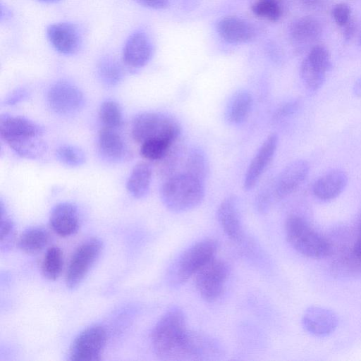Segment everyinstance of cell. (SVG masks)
<instances>
[{
    "mask_svg": "<svg viewBox=\"0 0 361 361\" xmlns=\"http://www.w3.org/2000/svg\"><path fill=\"white\" fill-rule=\"evenodd\" d=\"M99 117L103 127L116 129L123 123V114L119 104L113 100H106L99 109Z\"/></svg>",
    "mask_w": 361,
    "mask_h": 361,
    "instance_id": "obj_29",
    "label": "cell"
},
{
    "mask_svg": "<svg viewBox=\"0 0 361 361\" xmlns=\"http://www.w3.org/2000/svg\"><path fill=\"white\" fill-rule=\"evenodd\" d=\"M347 183L348 176L344 171L332 170L314 182L312 192L317 199L329 201L337 197L343 191Z\"/></svg>",
    "mask_w": 361,
    "mask_h": 361,
    "instance_id": "obj_20",
    "label": "cell"
},
{
    "mask_svg": "<svg viewBox=\"0 0 361 361\" xmlns=\"http://www.w3.org/2000/svg\"><path fill=\"white\" fill-rule=\"evenodd\" d=\"M302 323L310 334L318 337H325L335 331L338 319L336 313L331 310L311 306L305 311Z\"/></svg>",
    "mask_w": 361,
    "mask_h": 361,
    "instance_id": "obj_16",
    "label": "cell"
},
{
    "mask_svg": "<svg viewBox=\"0 0 361 361\" xmlns=\"http://www.w3.org/2000/svg\"><path fill=\"white\" fill-rule=\"evenodd\" d=\"M97 72L101 80L106 85L118 84L123 77L120 65L110 58L103 59L98 64Z\"/></svg>",
    "mask_w": 361,
    "mask_h": 361,
    "instance_id": "obj_31",
    "label": "cell"
},
{
    "mask_svg": "<svg viewBox=\"0 0 361 361\" xmlns=\"http://www.w3.org/2000/svg\"><path fill=\"white\" fill-rule=\"evenodd\" d=\"M222 355L220 344L203 333L188 330L175 360H207Z\"/></svg>",
    "mask_w": 361,
    "mask_h": 361,
    "instance_id": "obj_10",
    "label": "cell"
},
{
    "mask_svg": "<svg viewBox=\"0 0 361 361\" xmlns=\"http://www.w3.org/2000/svg\"><path fill=\"white\" fill-rule=\"evenodd\" d=\"M44 133V128L42 126L27 118L8 114L1 116L0 135L8 146L30 138L42 137Z\"/></svg>",
    "mask_w": 361,
    "mask_h": 361,
    "instance_id": "obj_11",
    "label": "cell"
},
{
    "mask_svg": "<svg viewBox=\"0 0 361 361\" xmlns=\"http://www.w3.org/2000/svg\"><path fill=\"white\" fill-rule=\"evenodd\" d=\"M251 8L257 17L271 22L279 20L283 12L278 0H257Z\"/></svg>",
    "mask_w": 361,
    "mask_h": 361,
    "instance_id": "obj_32",
    "label": "cell"
},
{
    "mask_svg": "<svg viewBox=\"0 0 361 361\" xmlns=\"http://www.w3.org/2000/svg\"><path fill=\"white\" fill-rule=\"evenodd\" d=\"M253 106V97L247 90H236L229 98L224 111L226 121L238 126L248 118Z\"/></svg>",
    "mask_w": 361,
    "mask_h": 361,
    "instance_id": "obj_21",
    "label": "cell"
},
{
    "mask_svg": "<svg viewBox=\"0 0 361 361\" xmlns=\"http://www.w3.org/2000/svg\"><path fill=\"white\" fill-rule=\"evenodd\" d=\"M102 248L101 240L92 238L86 240L75 249L66 273L67 288L73 289L80 285L99 258Z\"/></svg>",
    "mask_w": 361,
    "mask_h": 361,
    "instance_id": "obj_7",
    "label": "cell"
},
{
    "mask_svg": "<svg viewBox=\"0 0 361 361\" xmlns=\"http://www.w3.org/2000/svg\"><path fill=\"white\" fill-rule=\"evenodd\" d=\"M300 73L305 86L313 92L322 87L326 78V73L314 68L305 59L300 65Z\"/></svg>",
    "mask_w": 361,
    "mask_h": 361,
    "instance_id": "obj_33",
    "label": "cell"
},
{
    "mask_svg": "<svg viewBox=\"0 0 361 361\" xmlns=\"http://www.w3.org/2000/svg\"><path fill=\"white\" fill-rule=\"evenodd\" d=\"M351 255L357 262V263L361 266V216L358 224L357 237L353 245Z\"/></svg>",
    "mask_w": 361,
    "mask_h": 361,
    "instance_id": "obj_40",
    "label": "cell"
},
{
    "mask_svg": "<svg viewBox=\"0 0 361 361\" xmlns=\"http://www.w3.org/2000/svg\"><path fill=\"white\" fill-rule=\"evenodd\" d=\"M204 195V182L183 172L164 180L160 188L163 204L176 213L197 207L203 201Z\"/></svg>",
    "mask_w": 361,
    "mask_h": 361,
    "instance_id": "obj_2",
    "label": "cell"
},
{
    "mask_svg": "<svg viewBox=\"0 0 361 361\" xmlns=\"http://www.w3.org/2000/svg\"><path fill=\"white\" fill-rule=\"evenodd\" d=\"M332 15L336 24L343 27L350 20V8L345 3H339L334 7Z\"/></svg>",
    "mask_w": 361,
    "mask_h": 361,
    "instance_id": "obj_39",
    "label": "cell"
},
{
    "mask_svg": "<svg viewBox=\"0 0 361 361\" xmlns=\"http://www.w3.org/2000/svg\"><path fill=\"white\" fill-rule=\"evenodd\" d=\"M57 159L63 164L70 166H78L84 164L85 157L83 152L77 147L63 145L56 151Z\"/></svg>",
    "mask_w": 361,
    "mask_h": 361,
    "instance_id": "obj_35",
    "label": "cell"
},
{
    "mask_svg": "<svg viewBox=\"0 0 361 361\" xmlns=\"http://www.w3.org/2000/svg\"><path fill=\"white\" fill-rule=\"evenodd\" d=\"M176 141L163 139L147 140L140 145V154L148 161L157 162L164 157Z\"/></svg>",
    "mask_w": 361,
    "mask_h": 361,
    "instance_id": "obj_30",
    "label": "cell"
},
{
    "mask_svg": "<svg viewBox=\"0 0 361 361\" xmlns=\"http://www.w3.org/2000/svg\"><path fill=\"white\" fill-rule=\"evenodd\" d=\"M39 1H43V2L51 3V2H55V1H59V0H39Z\"/></svg>",
    "mask_w": 361,
    "mask_h": 361,
    "instance_id": "obj_45",
    "label": "cell"
},
{
    "mask_svg": "<svg viewBox=\"0 0 361 361\" xmlns=\"http://www.w3.org/2000/svg\"><path fill=\"white\" fill-rule=\"evenodd\" d=\"M285 233L292 247L305 257L321 259L331 252V245L328 240L298 215L293 214L287 218Z\"/></svg>",
    "mask_w": 361,
    "mask_h": 361,
    "instance_id": "obj_3",
    "label": "cell"
},
{
    "mask_svg": "<svg viewBox=\"0 0 361 361\" xmlns=\"http://www.w3.org/2000/svg\"><path fill=\"white\" fill-rule=\"evenodd\" d=\"M100 154L111 161H121L126 154V147L121 136L115 129L103 127L98 133Z\"/></svg>",
    "mask_w": 361,
    "mask_h": 361,
    "instance_id": "obj_22",
    "label": "cell"
},
{
    "mask_svg": "<svg viewBox=\"0 0 361 361\" xmlns=\"http://www.w3.org/2000/svg\"><path fill=\"white\" fill-rule=\"evenodd\" d=\"M181 172L205 182L209 166L207 156L200 147H192L188 149Z\"/></svg>",
    "mask_w": 361,
    "mask_h": 361,
    "instance_id": "obj_26",
    "label": "cell"
},
{
    "mask_svg": "<svg viewBox=\"0 0 361 361\" xmlns=\"http://www.w3.org/2000/svg\"><path fill=\"white\" fill-rule=\"evenodd\" d=\"M142 6L152 9H164L167 7L169 0H137Z\"/></svg>",
    "mask_w": 361,
    "mask_h": 361,
    "instance_id": "obj_41",
    "label": "cell"
},
{
    "mask_svg": "<svg viewBox=\"0 0 361 361\" xmlns=\"http://www.w3.org/2000/svg\"><path fill=\"white\" fill-rule=\"evenodd\" d=\"M217 241L201 240L186 249L178 257L172 271V279L176 285L185 283L212 258L215 257Z\"/></svg>",
    "mask_w": 361,
    "mask_h": 361,
    "instance_id": "obj_5",
    "label": "cell"
},
{
    "mask_svg": "<svg viewBox=\"0 0 361 361\" xmlns=\"http://www.w3.org/2000/svg\"><path fill=\"white\" fill-rule=\"evenodd\" d=\"M278 142V135L276 133H271L262 143L245 171L243 180V188L245 190L255 188L273 159Z\"/></svg>",
    "mask_w": 361,
    "mask_h": 361,
    "instance_id": "obj_13",
    "label": "cell"
},
{
    "mask_svg": "<svg viewBox=\"0 0 361 361\" xmlns=\"http://www.w3.org/2000/svg\"><path fill=\"white\" fill-rule=\"evenodd\" d=\"M49 224L51 230L61 237L75 234L80 227L77 207L69 202L56 204L51 212Z\"/></svg>",
    "mask_w": 361,
    "mask_h": 361,
    "instance_id": "obj_18",
    "label": "cell"
},
{
    "mask_svg": "<svg viewBox=\"0 0 361 361\" xmlns=\"http://www.w3.org/2000/svg\"><path fill=\"white\" fill-rule=\"evenodd\" d=\"M300 105L298 100H292L286 102L280 105L274 112L272 115V121L274 122H279L293 114Z\"/></svg>",
    "mask_w": 361,
    "mask_h": 361,
    "instance_id": "obj_38",
    "label": "cell"
},
{
    "mask_svg": "<svg viewBox=\"0 0 361 361\" xmlns=\"http://www.w3.org/2000/svg\"><path fill=\"white\" fill-rule=\"evenodd\" d=\"M0 238L1 251L6 252L13 247L16 241L15 226L13 221L4 212L2 202L1 203Z\"/></svg>",
    "mask_w": 361,
    "mask_h": 361,
    "instance_id": "obj_34",
    "label": "cell"
},
{
    "mask_svg": "<svg viewBox=\"0 0 361 361\" xmlns=\"http://www.w3.org/2000/svg\"><path fill=\"white\" fill-rule=\"evenodd\" d=\"M63 267V253L60 247L51 246L47 250L41 264L42 275L49 280H56Z\"/></svg>",
    "mask_w": 361,
    "mask_h": 361,
    "instance_id": "obj_28",
    "label": "cell"
},
{
    "mask_svg": "<svg viewBox=\"0 0 361 361\" xmlns=\"http://www.w3.org/2000/svg\"><path fill=\"white\" fill-rule=\"evenodd\" d=\"M152 52V44L147 35L143 32L137 31L126 42L123 60L128 66L140 68L149 61Z\"/></svg>",
    "mask_w": 361,
    "mask_h": 361,
    "instance_id": "obj_17",
    "label": "cell"
},
{
    "mask_svg": "<svg viewBox=\"0 0 361 361\" xmlns=\"http://www.w3.org/2000/svg\"><path fill=\"white\" fill-rule=\"evenodd\" d=\"M49 241L48 231L42 227L35 226L25 230L17 240L20 250L27 254H36L42 250Z\"/></svg>",
    "mask_w": 361,
    "mask_h": 361,
    "instance_id": "obj_27",
    "label": "cell"
},
{
    "mask_svg": "<svg viewBox=\"0 0 361 361\" xmlns=\"http://www.w3.org/2000/svg\"><path fill=\"white\" fill-rule=\"evenodd\" d=\"M188 149L180 137L172 145L164 157L157 162V172L164 180L181 172Z\"/></svg>",
    "mask_w": 361,
    "mask_h": 361,
    "instance_id": "obj_23",
    "label": "cell"
},
{
    "mask_svg": "<svg viewBox=\"0 0 361 361\" xmlns=\"http://www.w3.org/2000/svg\"><path fill=\"white\" fill-rule=\"evenodd\" d=\"M320 22L312 16H304L295 20L290 27V35L297 43H307L317 39L322 33Z\"/></svg>",
    "mask_w": 361,
    "mask_h": 361,
    "instance_id": "obj_25",
    "label": "cell"
},
{
    "mask_svg": "<svg viewBox=\"0 0 361 361\" xmlns=\"http://www.w3.org/2000/svg\"><path fill=\"white\" fill-rule=\"evenodd\" d=\"M47 100L49 108L61 116H71L81 110L85 97L75 85L65 80L52 84L48 90Z\"/></svg>",
    "mask_w": 361,
    "mask_h": 361,
    "instance_id": "obj_9",
    "label": "cell"
},
{
    "mask_svg": "<svg viewBox=\"0 0 361 361\" xmlns=\"http://www.w3.org/2000/svg\"><path fill=\"white\" fill-rule=\"evenodd\" d=\"M228 276L227 264L214 257L195 274L196 289L205 301L214 302L221 295Z\"/></svg>",
    "mask_w": 361,
    "mask_h": 361,
    "instance_id": "obj_6",
    "label": "cell"
},
{
    "mask_svg": "<svg viewBox=\"0 0 361 361\" xmlns=\"http://www.w3.org/2000/svg\"><path fill=\"white\" fill-rule=\"evenodd\" d=\"M152 177V167L147 161L135 164L128 177L126 188L135 198L144 197L150 188Z\"/></svg>",
    "mask_w": 361,
    "mask_h": 361,
    "instance_id": "obj_24",
    "label": "cell"
},
{
    "mask_svg": "<svg viewBox=\"0 0 361 361\" xmlns=\"http://www.w3.org/2000/svg\"><path fill=\"white\" fill-rule=\"evenodd\" d=\"M47 38L59 53L70 55L75 53L80 45L81 38L78 27L70 23H57L47 29Z\"/></svg>",
    "mask_w": 361,
    "mask_h": 361,
    "instance_id": "obj_14",
    "label": "cell"
},
{
    "mask_svg": "<svg viewBox=\"0 0 361 361\" xmlns=\"http://www.w3.org/2000/svg\"><path fill=\"white\" fill-rule=\"evenodd\" d=\"M302 3L308 7H316L318 6L322 0H300Z\"/></svg>",
    "mask_w": 361,
    "mask_h": 361,
    "instance_id": "obj_44",
    "label": "cell"
},
{
    "mask_svg": "<svg viewBox=\"0 0 361 361\" xmlns=\"http://www.w3.org/2000/svg\"><path fill=\"white\" fill-rule=\"evenodd\" d=\"M218 221L227 237L240 243L244 236L238 200L230 195L222 200L217 209Z\"/></svg>",
    "mask_w": 361,
    "mask_h": 361,
    "instance_id": "obj_15",
    "label": "cell"
},
{
    "mask_svg": "<svg viewBox=\"0 0 361 361\" xmlns=\"http://www.w3.org/2000/svg\"><path fill=\"white\" fill-rule=\"evenodd\" d=\"M216 30L219 36L231 44H244L255 37L254 27L247 20L236 16H227L219 20Z\"/></svg>",
    "mask_w": 361,
    "mask_h": 361,
    "instance_id": "obj_19",
    "label": "cell"
},
{
    "mask_svg": "<svg viewBox=\"0 0 361 361\" xmlns=\"http://www.w3.org/2000/svg\"><path fill=\"white\" fill-rule=\"evenodd\" d=\"M360 43H361V35H360Z\"/></svg>",
    "mask_w": 361,
    "mask_h": 361,
    "instance_id": "obj_46",
    "label": "cell"
},
{
    "mask_svg": "<svg viewBox=\"0 0 361 361\" xmlns=\"http://www.w3.org/2000/svg\"><path fill=\"white\" fill-rule=\"evenodd\" d=\"M181 126L176 118L159 112H142L133 119L131 135L139 143L154 139L174 142L181 137Z\"/></svg>",
    "mask_w": 361,
    "mask_h": 361,
    "instance_id": "obj_4",
    "label": "cell"
},
{
    "mask_svg": "<svg viewBox=\"0 0 361 361\" xmlns=\"http://www.w3.org/2000/svg\"><path fill=\"white\" fill-rule=\"evenodd\" d=\"M106 341L107 334L103 326L93 325L86 328L73 341L69 350V360H100Z\"/></svg>",
    "mask_w": 361,
    "mask_h": 361,
    "instance_id": "obj_8",
    "label": "cell"
},
{
    "mask_svg": "<svg viewBox=\"0 0 361 361\" xmlns=\"http://www.w3.org/2000/svg\"><path fill=\"white\" fill-rule=\"evenodd\" d=\"M26 94L27 92L24 90H16L7 99L6 103L9 105H13L25 97Z\"/></svg>",
    "mask_w": 361,
    "mask_h": 361,
    "instance_id": "obj_43",
    "label": "cell"
},
{
    "mask_svg": "<svg viewBox=\"0 0 361 361\" xmlns=\"http://www.w3.org/2000/svg\"><path fill=\"white\" fill-rule=\"evenodd\" d=\"M314 68L326 73L331 66L330 54L322 45L312 47L305 58Z\"/></svg>",
    "mask_w": 361,
    "mask_h": 361,
    "instance_id": "obj_36",
    "label": "cell"
},
{
    "mask_svg": "<svg viewBox=\"0 0 361 361\" xmlns=\"http://www.w3.org/2000/svg\"><path fill=\"white\" fill-rule=\"evenodd\" d=\"M183 310L173 307L159 319L151 334V344L156 355L161 360H175L188 332Z\"/></svg>",
    "mask_w": 361,
    "mask_h": 361,
    "instance_id": "obj_1",
    "label": "cell"
},
{
    "mask_svg": "<svg viewBox=\"0 0 361 361\" xmlns=\"http://www.w3.org/2000/svg\"><path fill=\"white\" fill-rule=\"evenodd\" d=\"M343 27H344V30H343L344 38L346 40H349L353 37L355 32L356 27H355V22L350 19L347 23V24H345Z\"/></svg>",
    "mask_w": 361,
    "mask_h": 361,
    "instance_id": "obj_42",
    "label": "cell"
},
{
    "mask_svg": "<svg viewBox=\"0 0 361 361\" xmlns=\"http://www.w3.org/2000/svg\"><path fill=\"white\" fill-rule=\"evenodd\" d=\"M310 165L303 159H297L288 164L272 183L274 197L283 199L294 192L305 180Z\"/></svg>",
    "mask_w": 361,
    "mask_h": 361,
    "instance_id": "obj_12",
    "label": "cell"
},
{
    "mask_svg": "<svg viewBox=\"0 0 361 361\" xmlns=\"http://www.w3.org/2000/svg\"><path fill=\"white\" fill-rule=\"evenodd\" d=\"M274 197L272 185H267L258 193L255 200L257 211L261 214L267 213L271 206V199Z\"/></svg>",
    "mask_w": 361,
    "mask_h": 361,
    "instance_id": "obj_37",
    "label": "cell"
}]
</instances>
